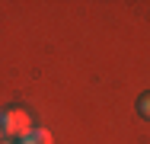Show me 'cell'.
I'll return each instance as SVG.
<instances>
[{
    "mask_svg": "<svg viewBox=\"0 0 150 144\" xmlns=\"http://www.w3.org/2000/svg\"><path fill=\"white\" fill-rule=\"evenodd\" d=\"M6 115H10V138L23 141V138L32 131V118H29V112H26L23 106H10V109H6Z\"/></svg>",
    "mask_w": 150,
    "mask_h": 144,
    "instance_id": "6da1fadb",
    "label": "cell"
},
{
    "mask_svg": "<svg viewBox=\"0 0 150 144\" xmlns=\"http://www.w3.org/2000/svg\"><path fill=\"white\" fill-rule=\"evenodd\" d=\"M26 141L29 144H54V138H51L48 128H32L29 135H26Z\"/></svg>",
    "mask_w": 150,
    "mask_h": 144,
    "instance_id": "7a4b0ae2",
    "label": "cell"
},
{
    "mask_svg": "<svg viewBox=\"0 0 150 144\" xmlns=\"http://www.w3.org/2000/svg\"><path fill=\"white\" fill-rule=\"evenodd\" d=\"M137 112H141V118H147V122H150V90L137 99Z\"/></svg>",
    "mask_w": 150,
    "mask_h": 144,
    "instance_id": "3957f363",
    "label": "cell"
},
{
    "mask_svg": "<svg viewBox=\"0 0 150 144\" xmlns=\"http://www.w3.org/2000/svg\"><path fill=\"white\" fill-rule=\"evenodd\" d=\"M3 138H10V115H6V109H0V141Z\"/></svg>",
    "mask_w": 150,
    "mask_h": 144,
    "instance_id": "277c9868",
    "label": "cell"
},
{
    "mask_svg": "<svg viewBox=\"0 0 150 144\" xmlns=\"http://www.w3.org/2000/svg\"><path fill=\"white\" fill-rule=\"evenodd\" d=\"M0 144H19V141H16V138H3Z\"/></svg>",
    "mask_w": 150,
    "mask_h": 144,
    "instance_id": "5b68a950",
    "label": "cell"
},
{
    "mask_svg": "<svg viewBox=\"0 0 150 144\" xmlns=\"http://www.w3.org/2000/svg\"><path fill=\"white\" fill-rule=\"evenodd\" d=\"M19 144H29V141H26V138H23V141H19Z\"/></svg>",
    "mask_w": 150,
    "mask_h": 144,
    "instance_id": "8992f818",
    "label": "cell"
}]
</instances>
